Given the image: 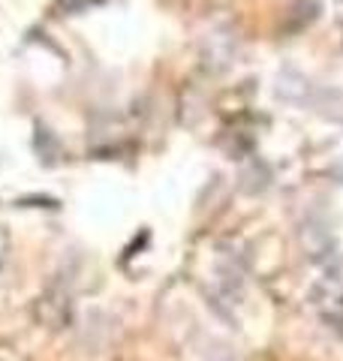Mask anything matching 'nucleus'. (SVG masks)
<instances>
[{
  "label": "nucleus",
  "mask_w": 343,
  "mask_h": 361,
  "mask_svg": "<svg viewBox=\"0 0 343 361\" xmlns=\"http://www.w3.org/2000/svg\"><path fill=\"white\" fill-rule=\"evenodd\" d=\"M4 259H6V238L0 235V268H4Z\"/></svg>",
  "instance_id": "5"
},
{
  "label": "nucleus",
  "mask_w": 343,
  "mask_h": 361,
  "mask_svg": "<svg viewBox=\"0 0 343 361\" xmlns=\"http://www.w3.org/2000/svg\"><path fill=\"white\" fill-rule=\"evenodd\" d=\"M323 289H328L331 298H343V259H337V262L328 268V274L323 280Z\"/></svg>",
  "instance_id": "4"
},
{
  "label": "nucleus",
  "mask_w": 343,
  "mask_h": 361,
  "mask_svg": "<svg viewBox=\"0 0 343 361\" xmlns=\"http://www.w3.org/2000/svg\"><path fill=\"white\" fill-rule=\"evenodd\" d=\"M311 106L316 111H323L325 118L343 121V90H319V87H313Z\"/></svg>",
  "instance_id": "2"
},
{
  "label": "nucleus",
  "mask_w": 343,
  "mask_h": 361,
  "mask_svg": "<svg viewBox=\"0 0 343 361\" xmlns=\"http://www.w3.org/2000/svg\"><path fill=\"white\" fill-rule=\"evenodd\" d=\"M311 94H313V85L307 82L301 73L295 70H283L277 75V97L283 103H292V106H307L311 103Z\"/></svg>",
  "instance_id": "1"
},
{
  "label": "nucleus",
  "mask_w": 343,
  "mask_h": 361,
  "mask_svg": "<svg viewBox=\"0 0 343 361\" xmlns=\"http://www.w3.org/2000/svg\"><path fill=\"white\" fill-rule=\"evenodd\" d=\"M232 51H235V45H232L229 33H211L208 42H205V58L214 66H226L232 61Z\"/></svg>",
  "instance_id": "3"
}]
</instances>
